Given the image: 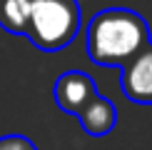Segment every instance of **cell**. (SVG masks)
Masks as SVG:
<instances>
[{
	"label": "cell",
	"instance_id": "3",
	"mask_svg": "<svg viewBox=\"0 0 152 150\" xmlns=\"http://www.w3.org/2000/svg\"><path fill=\"white\" fill-rule=\"evenodd\" d=\"M122 95L137 105H152V43L120 68Z\"/></svg>",
	"mask_w": 152,
	"mask_h": 150
},
{
	"label": "cell",
	"instance_id": "2",
	"mask_svg": "<svg viewBox=\"0 0 152 150\" xmlns=\"http://www.w3.org/2000/svg\"><path fill=\"white\" fill-rule=\"evenodd\" d=\"M80 25L77 0H30L23 38L42 53H60L77 38Z\"/></svg>",
	"mask_w": 152,
	"mask_h": 150
},
{
	"label": "cell",
	"instance_id": "7",
	"mask_svg": "<svg viewBox=\"0 0 152 150\" xmlns=\"http://www.w3.org/2000/svg\"><path fill=\"white\" fill-rule=\"evenodd\" d=\"M0 150H37V145L30 140V138L12 133V135H3L0 138Z\"/></svg>",
	"mask_w": 152,
	"mask_h": 150
},
{
	"label": "cell",
	"instance_id": "1",
	"mask_svg": "<svg viewBox=\"0 0 152 150\" xmlns=\"http://www.w3.org/2000/svg\"><path fill=\"white\" fill-rule=\"evenodd\" d=\"M147 43V20L130 8H105L85 28V53L100 68H122Z\"/></svg>",
	"mask_w": 152,
	"mask_h": 150
},
{
	"label": "cell",
	"instance_id": "5",
	"mask_svg": "<svg viewBox=\"0 0 152 150\" xmlns=\"http://www.w3.org/2000/svg\"><path fill=\"white\" fill-rule=\"evenodd\" d=\"M75 118L80 120L82 130H85L87 135L102 138V135L115 130V125H117V108H115V103H112L110 98H105L102 93H97Z\"/></svg>",
	"mask_w": 152,
	"mask_h": 150
},
{
	"label": "cell",
	"instance_id": "6",
	"mask_svg": "<svg viewBox=\"0 0 152 150\" xmlns=\"http://www.w3.org/2000/svg\"><path fill=\"white\" fill-rule=\"evenodd\" d=\"M30 0H0V28L5 33L23 35Z\"/></svg>",
	"mask_w": 152,
	"mask_h": 150
},
{
	"label": "cell",
	"instance_id": "4",
	"mask_svg": "<svg viewBox=\"0 0 152 150\" xmlns=\"http://www.w3.org/2000/svg\"><path fill=\"white\" fill-rule=\"evenodd\" d=\"M97 93H100L97 83H95L87 73H82V70L62 73L60 78L55 80V88H53L55 105H58L62 112H67V115H77Z\"/></svg>",
	"mask_w": 152,
	"mask_h": 150
}]
</instances>
